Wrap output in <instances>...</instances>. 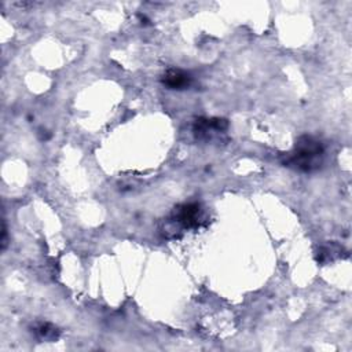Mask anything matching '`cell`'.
<instances>
[{"label": "cell", "instance_id": "6da1fadb", "mask_svg": "<svg viewBox=\"0 0 352 352\" xmlns=\"http://www.w3.org/2000/svg\"><path fill=\"white\" fill-rule=\"evenodd\" d=\"M323 160V143L311 135H302L296 140L294 147L282 155L280 162L283 166L300 172H314L322 166Z\"/></svg>", "mask_w": 352, "mask_h": 352}, {"label": "cell", "instance_id": "7a4b0ae2", "mask_svg": "<svg viewBox=\"0 0 352 352\" xmlns=\"http://www.w3.org/2000/svg\"><path fill=\"white\" fill-rule=\"evenodd\" d=\"M201 219H202V208L198 202H188V204L176 206L169 217L172 223H176L182 228L198 227Z\"/></svg>", "mask_w": 352, "mask_h": 352}, {"label": "cell", "instance_id": "3957f363", "mask_svg": "<svg viewBox=\"0 0 352 352\" xmlns=\"http://www.w3.org/2000/svg\"><path fill=\"white\" fill-rule=\"evenodd\" d=\"M227 129H228V121L220 117L197 118L192 126L194 135L199 140H212L214 136L220 133H226Z\"/></svg>", "mask_w": 352, "mask_h": 352}, {"label": "cell", "instance_id": "277c9868", "mask_svg": "<svg viewBox=\"0 0 352 352\" xmlns=\"http://www.w3.org/2000/svg\"><path fill=\"white\" fill-rule=\"evenodd\" d=\"M161 82L168 88V89H187L192 84V77L188 72L182 70V69H168L162 77Z\"/></svg>", "mask_w": 352, "mask_h": 352}, {"label": "cell", "instance_id": "5b68a950", "mask_svg": "<svg viewBox=\"0 0 352 352\" xmlns=\"http://www.w3.org/2000/svg\"><path fill=\"white\" fill-rule=\"evenodd\" d=\"M342 252H344V248H342V246H340V245L331 242L330 245L323 246V248L319 250V253H318V261H319V263H327L329 260H333V258H334L333 256L341 257L340 253H342Z\"/></svg>", "mask_w": 352, "mask_h": 352}, {"label": "cell", "instance_id": "8992f818", "mask_svg": "<svg viewBox=\"0 0 352 352\" xmlns=\"http://www.w3.org/2000/svg\"><path fill=\"white\" fill-rule=\"evenodd\" d=\"M36 333L44 338V340H56L58 337V330L56 327H54L52 324L50 323H40L37 327H36Z\"/></svg>", "mask_w": 352, "mask_h": 352}]
</instances>
